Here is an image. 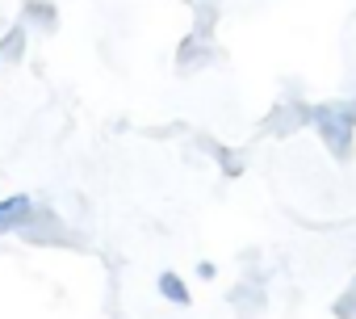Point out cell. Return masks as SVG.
Segmentation results:
<instances>
[{"label": "cell", "mask_w": 356, "mask_h": 319, "mask_svg": "<svg viewBox=\"0 0 356 319\" xmlns=\"http://www.w3.org/2000/svg\"><path fill=\"white\" fill-rule=\"evenodd\" d=\"M26 26L38 34H55V26H59L55 0H26Z\"/></svg>", "instance_id": "cell-4"}, {"label": "cell", "mask_w": 356, "mask_h": 319, "mask_svg": "<svg viewBox=\"0 0 356 319\" xmlns=\"http://www.w3.org/2000/svg\"><path fill=\"white\" fill-rule=\"evenodd\" d=\"M210 47H214L210 34H206V30H193V34L181 42V51H176V68H181V72H193V68H197V72H202V68L214 59Z\"/></svg>", "instance_id": "cell-2"}, {"label": "cell", "mask_w": 356, "mask_h": 319, "mask_svg": "<svg viewBox=\"0 0 356 319\" xmlns=\"http://www.w3.org/2000/svg\"><path fill=\"white\" fill-rule=\"evenodd\" d=\"M0 63H5V59H0Z\"/></svg>", "instance_id": "cell-7"}, {"label": "cell", "mask_w": 356, "mask_h": 319, "mask_svg": "<svg viewBox=\"0 0 356 319\" xmlns=\"http://www.w3.org/2000/svg\"><path fill=\"white\" fill-rule=\"evenodd\" d=\"M26 42H30V26L22 22V26H13L5 38H0V59H5V63H22L26 59Z\"/></svg>", "instance_id": "cell-5"}, {"label": "cell", "mask_w": 356, "mask_h": 319, "mask_svg": "<svg viewBox=\"0 0 356 319\" xmlns=\"http://www.w3.org/2000/svg\"><path fill=\"white\" fill-rule=\"evenodd\" d=\"M159 294H163L168 302H176V306H189V290H185V281L176 277V273H163V277H159Z\"/></svg>", "instance_id": "cell-6"}, {"label": "cell", "mask_w": 356, "mask_h": 319, "mask_svg": "<svg viewBox=\"0 0 356 319\" xmlns=\"http://www.w3.org/2000/svg\"><path fill=\"white\" fill-rule=\"evenodd\" d=\"M34 202L26 194H13V198H0V235H9V231H22L30 219H34Z\"/></svg>", "instance_id": "cell-3"}, {"label": "cell", "mask_w": 356, "mask_h": 319, "mask_svg": "<svg viewBox=\"0 0 356 319\" xmlns=\"http://www.w3.org/2000/svg\"><path fill=\"white\" fill-rule=\"evenodd\" d=\"M26 244H34V248H47V244H80L67 227H63V219L55 215V210H47V206H38L34 210V219L17 231Z\"/></svg>", "instance_id": "cell-1"}]
</instances>
